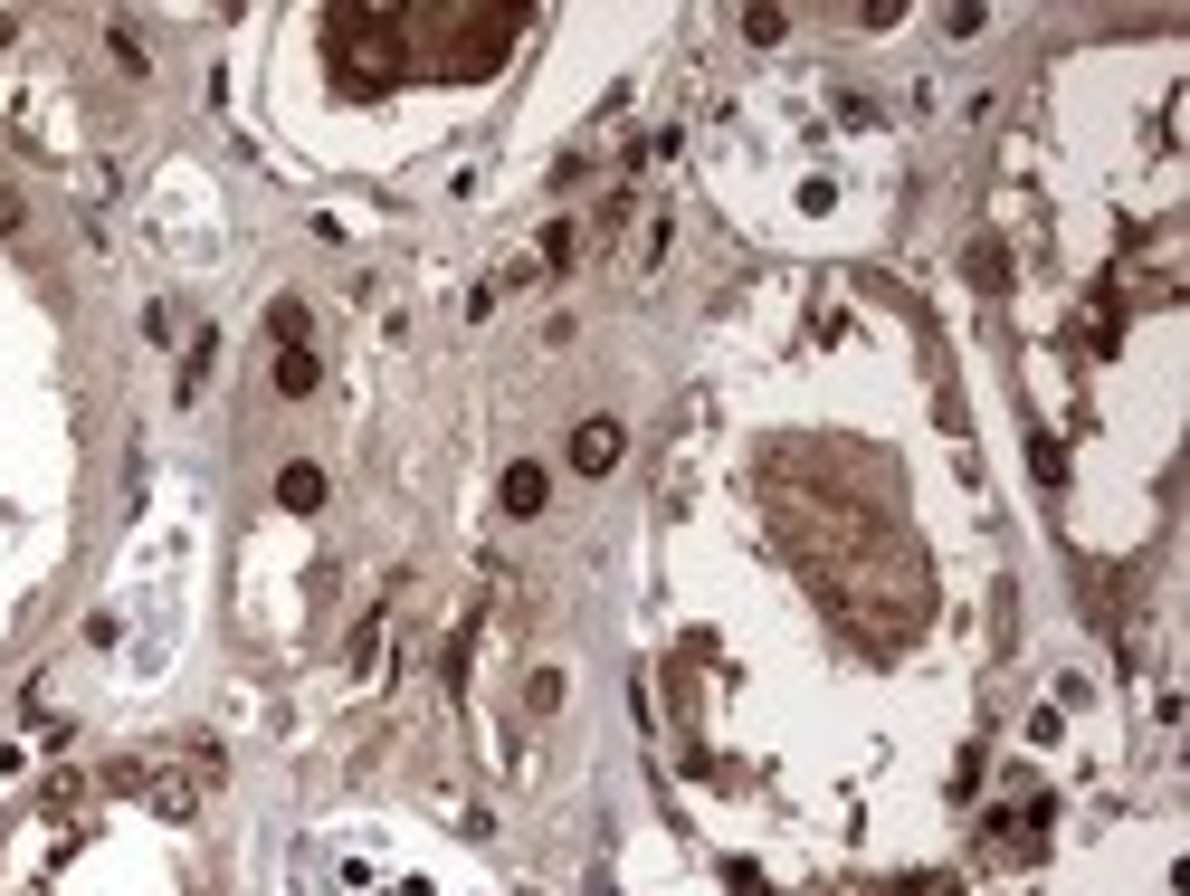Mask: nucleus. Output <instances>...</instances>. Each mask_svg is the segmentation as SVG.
<instances>
[{
	"label": "nucleus",
	"instance_id": "1",
	"mask_svg": "<svg viewBox=\"0 0 1190 896\" xmlns=\"http://www.w3.org/2000/svg\"><path fill=\"white\" fill-rule=\"evenodd\" d=\"M571 459H581V467H610V459H619V430H610V420H591V430L571 439Z\"/></svg>",
	"mask_w": 1190,
	"mask_h": 896
}]
</instances>
